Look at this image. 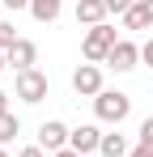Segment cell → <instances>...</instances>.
<instances>
[{"instance_id":"1","label":"cell","mask_w":153,"mask_h":157,"mask_svg":"<svg viewBox=\"0 0 153 157\" xmlns=\"http://www.w3.org/2000/svg\"><path fill=\"white\" fill-rule=\"evenodd\" d=\"M115 43H119V34L115 26H89L85 30V38H81V55H85V64H106V55L115 51Z\"/></svg>"},{"instance_id":"2","label":"cell","mask_w":153,"mask_h":157,"mask_svg":"<svg viewBox=\"0 0 153 157\" xmlns=\"http://www.w3.org/2000/svg\"><path fill=\"white\" fill-rule=\"evenodd\" d=\"M94 115H98L102 123H124L128 115H132V98H128L124 89H102L98 98H94Z\"/></svg>"},{"instance_id":"3","label":"cell","mask_w":153,"mask_h":157,"mask_svg":"<svg viewBox=\"0 0 153 157\" xmlns=\"http://www.w3.org/2000/svg\"><path fill=\"white\" fill-rule=\"evenodd\" d=\"M47 89H51V81H47V72H38V68H26V72L13 77V94H17L26 106H38L47 98Z\"/></svg>"},{"instance_id":"4","label":"cell","mask_w":153,"mask_h":157,"mask_svg":"<svg viewBox=\"0 0 153 157\" xmlns=\"http://www.w3.org/2000/svg\"><path fill=\"white\" fill-rule=\"evenodd\" d=\"M68 136H73V128H64L60 119H47V123H38V144H43L47 153H60V149H68Z\"/></svg>"},{"instance_id":"5","label":"cell","mask_w":153,"mask_h":157,"mask_svg":"<svg viewBox=\"0 0 153 157\" xmlns=\"http://www.w3.org/2000/svg\"><path fill=\"white\" fill-rule=\"evenodd\" d=\"M73 89L81 94V98H98L102 94V68L98 64H81L73 72Z\"/></svg>"},{"instance_id":"6","label":"cell","mask_w":153,"mask_h":157,"mask_svg":"<svg viewBox=\"0 0 153 157\" xmlns=\"http://www.w3.org/2000/svg\"><path fill=\"white\" fill-rule=\"evenodd\" d=\"M136 59H140V47H136L132 38H119V43H115V51L106 55V64H111L115 72H132V68H136Z\"/></svg>"},{"instance_id":"7","label":"cell","mask_w":153,"mask_h":157,"mask_svg":"<svg viewBox=\"0 0 153 157\" xmlns=\"http://www.w3.org/2000/svg\"><path fill=\"white\" fill-rule=\"evenodd\" d=\"M98 144H102V132L94 128V123H81V128H73V136H68V149H76L81 157L98 153Z\"/></svg>"},{"instance_id":"8","label":"cell","mask_w":153,"mask_h":157,"mask_svg":"<svg viewBox=\"0 0 153 157\" xmlns=\"http://www.w3.org/2000/svg\"><path fill=\"white\" fill-rule=\"evenodd\" d=\"M4 55H9V64H13L17 72H26V68H34V64H38V47H34L30 38H17Z\"/></svg>"},{"instance_id":"9","label":"cell","mask_w":153,"mask_h":157,"mask_svg":"<svg viewBox=\"0 0 153 157\" xmlns=\"http://www.w3.org/2000/svg\"><path fill=\"white\" fill-rule=\"evenodd\" d=\"M106 13V0H76V26H102Z\"/></svg>"},{"instance_id":"10","label":"cell","mask_w":153,"mask_h":157,"mask_svg":"<svg viewBox=\"0 0 153 157\" xmlns=\"http://www.w3.org/2000/svg\"><path fill=\"white\" fill-rule=\"evenodd\" d=\"M124 26L128 30H149L153 26V0H136V4L124 13Z\"/></svg>"},{"instance_id":"11","label":"cell","mask_w":153,"mask_h":157,"mask_svg":"<svg viewBox=\"0 0 153 157\" xmlns=\"http://www.w3.org/2000/svg\"><path fill=\"white\" fill-rule=\"evenodd\" d=\"M98 153H102V157H128V153H132V144H128V136H124V132H102Z\"/></svg>"},{"instance_id":"12","label":"cell","mask_w":153,"mask_h":157,"mask_svg":"<svg viewBox=\"0 0 153 157\" xmlns=\"http://www.w3.org/2000/svg\"><path fill=\"white\" fill-rule=\"evenodd\" d=\"M60 9H64V0H30V17H34L38 26H51V21L60 17Z\"/></svg>"},{"instance_id":"13","label":"cell","mask_w":153,"mask_h":157,"mask_svg":"<svg viewBox=\"0 0 153 157\" xmlns=\"http://www.w3.org/2000/svg\"><path fill=\"white\" fill-rule=\"evenodd\" d=\"M17 132H22V119H17L13 110H4V115H0V144L17 140Z\"/></svg>"},{"instance_id":"14","label":"cell","mask_w":153,"mask_h":157,"mask_svg":"<svg viewBox=\"0 0 153 157\" xmlns=\"http://www.w3.org/2000/svg\"><path fill=\"white\" fill-rule=\"evenodd\" d=\"M13 43H17V30L9 26V21H0V51H9Z\"/></svg>"},{"instance_id":"15","label":"cell","mask_w":153,"mask_h":157,"mask_svg":"<svg viewBox=\"0 0 153 157\" xmlns=\"http://www.w3.org/2000/svg\"><path fill=\"white\" fill-rule=\"evenodd\" d=\"M132 4H136V0H106V9H111V13H119V17H124Z\"/></svg>"},{"instance_id":"16","label":"cell","mask_w":153,"mask_h":157,"mask_svg":"<svg viewBox=\"0 0 153 157\" xmlns=\"http://www.w3.org/2000/svg\"><path fill=\"white\" fill-rule=\"evenodd\" d=\"M140 144H153V115L140 123Z\"/></svg>"},{"instance_id":"17","label":"cell","mask_w":153,"mask_h":157,"mask_svg":"<svg viewBox=\"0 0 153 157\" xmlns=\"http://www.w3.org/2000/svg\"><path fill=\"white\" fill-rule=\"evenodd\" d=\"M17 157H47V149H43V144H26Z\"/></svg>"},{"instance_id":"18","label":"cell","mask_w":153,"mask_h":157,"mask_svg":"<svg viewBox=\"0 0 153 157\" xmlns=\"http://www.w3.org/2000/svg\"><path fill=\"white\" fill-rule=\"evenodd\" d=\"M140 59H145V64L153 68V38H149V43H140Z\"/></svg>"},{"instance_id":"19","label":"cell","mask_w":153,"mask_h":157,"mask_svg":"<svg viewBox=\"0 0 153 157\" xmlns=\"http://www.w3.org/2000/svg\"><path fill=\"white\" fill-rule=\"evenodd\" d=\"M128 157H153V144H136V149H132Z\"/></svg>"},{"instance_id":"20","label":"cell","mask_w":153,"mask_h":157,"mask_svg":"<svg viewBox=\"0 0 153 157\" xmlns=\"http://www.w3.org/2000/svg\"><path fill=\"white\" fill-rule=\"evenodd\" d=\"M0 4H4V9H13V13H17V9H30V0H0Z\"/></svg>"},{"instance_id":"21","label":"cell","mask_w":153,"mask_h":157,"mask_svg":"<svg viewBox=\"0 0 153 157\" xmlns=\"http://www.w3.org/2000/svg\"><path fill=\"white\" fill-rule=\"evenodd\" d=\"M51 157H81L76 149H60V153H51Z\"/></svg>"},{"instance_id":"22","label":"cell","mask_w":153,"mask_h":157,"mask_svg":"<svg viewBox=\"0 0 153 157\" xmlns=\"http://www.w3.org/2000/svg\"><path fill=\"white\" fill-rule=\"evenodd\" d=\"M4 110H9V94L0 89V115H4Z\"/></svg>"},{"instance_id":"23","label":"cell","mask_w":153,"mask_h":157,"mask_svg":"<svg viewBox=\"0 0 153 157\" xmlns=\"http://www.w3.org/2000/svg\"><path fill=\"white\" fill-rule=\"evenodd\" d=\"M4 68H9V55H4V51H0V72H4Z\"/></svg>"},{"instance_id":"24","label":"cell","mask_w":153,"mask_h":157,"mask_svg":"<svg viewBox=\"0 0 153 157\" xmlns=\"http://www.w3.org/2000/svg\"><path fill=\"white\" fill-rule=\"evenodd\" d=\"M0 21H4V4H0Z\"/></svg>"},{"instance_id":"25","label":"cell","mask_w":153,"mask_h":157,"mask_svg":"<svg viewBox=\"0 0 153 157\" xmlns=\"http://www.w3.org/2000/svg\"><path fill=\"white\" fill-rule=\"evenodd\" d=\"M0 157H9V153H4V144H0Z\"/></svg>"}]
</instances>
